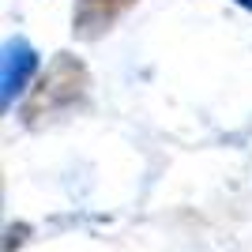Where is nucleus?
Masks as SVG:
<instances>
[{
  "mask_svg": "<svg viewBox=\"0 0 252 252\" xmlns=\"http://www.w3.org/2000/svg\"><path fill=\"white\" fill-rule=\"evenodd\" d=\"M83 94H87V68H83V61L61 53V57L42 72L38 87L31 91V102H27L23 117H27L31 125L42 121V117H57V113H64V109H72L75 102H83Z\"/></svg>",
  "mask_w": 252,
  "mask_h": 252,
  "instance_id": "nucleus-1",
  "label": "nucleus"
},
{
  "mask_svg": "<svg viewBox=\"0 0 252 252\" xmlns=\"http://www.w3.org/2000/svg\"><path fill=\"white\" fill-rule=\"evenodd\" d=\"M136 0H75V11H72V31L79 38H98L113 27Z\"/></svg>",
  "mask_w": 252,
  "mask_h": 252,
  "instance_id": "nucleus-2",
  "label": "nucleus"
},
{
  "mask_svg": "<svg viewBox=\"0 0 252 252\" xmlns=\"http://www.w3.org/2000/svg\"><path fill=\"white\" fill-rule=\"evenodd\" d=\"M31 72H38V53L23 42V38L8 42L4 45V105H11V98L27 87Z\"/></svg>",
  "mask_w": 252,
  "mask_h": 252,
  "instance_id": "nucleus-3",
  "label": "nucleus"
},
{
  "mask_svg": "<svg viewBox=\"0 0 252 252\" xmlns=\"http://www.w3.org/2000/svg\"><path fill=\"white\" fill-rule=\"evenodd\" d=\"M237 4H245V8H252V0H237Z\"/></svg>",
  "mask_w": 252,
  "mask_h": 252,
  "instance_id": "nucleus-4",
  "label": "nucleus"
}]
</instances>
